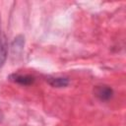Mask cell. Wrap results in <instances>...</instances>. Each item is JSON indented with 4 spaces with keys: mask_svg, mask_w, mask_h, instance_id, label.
I'll return each instance as SVG.
<instances>
[{
    "mask_svg": "<svg viewBox=\"0 0 126 126\" xmlns=\"http://www.w3.org/2000/svg\"><path fill=\"white\" fill-rule=\"evenodd\" d=\"M94 95L101 101H107L113 96V90L106 85L96 86L94 90Z\"/></svg>",
    "mask_w": 126,
    "mask_h": 126,
    "instance_id": "obj_1",
    "label": "cell"
},
{
    "mask_svg": "<svg viewBox=\"0 0 126 126\" xmlns=\"http://www.w3.org/2000/svg\"><path fill=\"white\" fill-rule=\"evenodd\" d=\"M25 46V36L23 34L17 35L11 43V53L13 57H20Z\"/></svg>",
    "mask_w": 126,
    "mask_h": 126,
    "instance_id": "obj_2",
    "label": "cell"
},
{
    "mask_svg": "<svg viewBox=\"0 0 126 126\" xmlns=\"http://www.w3.org/2000/svg\"><path fill=\"white\" fill-rule=\"evenodd\" d=\"M8 40L5 33L0 31V68H2L8 56Z\"/></svg>",
    "mask_w": 126,
    "mask_h": 126,
    "instance_id": "obj_3",
    "label": "cell"
},
{
    "mask_svg": "<svg viewBox=\"0 0 126 126\" xmlns=\"http://www.w3.org/2000/svg\"><path fill=\"white\" fill-rule=\"evenodd\" d=\"M9 80L17 83L22 86H30L34 82V78L30 75H20V74H12L9 76Z\"/></svg>",
    "mask_w": 126,
    "mask_h": 126,
    "instance_id": "obj_4",
    "label": "cell"
},
{
    "mask_svg": "<svg viewBox=\"0 0 126 126\" xmlns=\"http://www.w3.org/2000/svg\"><path fill=\"white\" fill-rule=\"evenodd\" d=\"M46 82L53 88H65L70 83L69 79L66 77H48Z\"/></svg>",
    "mask_w": 126,
    "mask_h": 126,
    "instance_id": "obj_5",
    "label": "cell"
},
{
    "mask_svg": "<svg viewBox=\"0 0 126 126\" xmlns=\"http://www.w3.org/2000/svg\"><path fill=\"white\" fill-rule=\"evenodd\" d=\"M2 119H3V113H2V111H1V109H0V122L2 121Z\"/></svg>",
    "mask_w": 126,
    "mask_h": 126,
    "instance_id": "obj_6",
    "label": "cell"
}]
</instances>
